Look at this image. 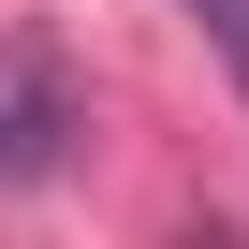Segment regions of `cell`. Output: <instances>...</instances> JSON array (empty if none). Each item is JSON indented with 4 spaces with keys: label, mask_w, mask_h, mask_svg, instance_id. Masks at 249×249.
Returning <instances> with one entry per match:
<instances>
[{
    "label": "cell",
    "mask_w": 249,
    "mask_h": 249,
    "mask_svg": "<svg viewBox=\"0 0 249 249\" xmlns=\"http://www.w3.org/2000/svg\"><path fill=\"white\" fill-rule=\"evenodd\" d=\"M44 161H59V73L0 59V176H44Z\"/></svg>",
    "instance_id": "cell-1"
},
{
    "label": "cell",
    "mask_w": 249,
    "mask_h": 249,
    "mask_svg": "<svg viewBox=\"0 0 249 249\" xmlns=\"http://www.w3.org/2000/svg\"><path fill=\"white\" fill-rule=\"evenodd\" d=\"M205 44L234 59V88H249V0H205Z\"/></svg>",
    "instance_id": "cell-2"
}]
</instances>
